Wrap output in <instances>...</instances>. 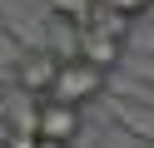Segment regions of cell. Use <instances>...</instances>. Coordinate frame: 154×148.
I'll return each mask as SVG.
<instances>
[{"mask_svg":"<svg viewBox=\"0 0 154 148\" xmlns=\"http://www.w3.org/2000/svg\"><path fill=\"white\" fill-rule=\"evenodd\" d=\"M104 94V74L94 64H85V59H60V69H55V84L45 99H60V104H90V99Z\"/></svg>","mask_w":154,"mask_h":148,"instance_id":"1","label":"cell"},{"mask_svg":"<svg viewBox=\"0 0 154 148\" xmlns=\"http://www.w3.org/2000/svg\"><path fill=\"white\" fill-rule=\"evenodd\" d=\"M109 109L119 114V123L129 128L134 138H149V143H154V109H139V104H124V99H109Z\"/></svg>","mask_w":154,"mask_h":148,"instance_id":"5","label":"cell"},{"mask_svg":"<svg viewBox=\"0 0 154 148\" xmlns=\"http://www.w3.org/2000/svg\"><path fill=\"white\" fill-rule=\"evenodd\" d=\"M94 5H104V10H119L124 20H134V15H144V10H154V0H94Z\"/></svg>","mask_w":154,"mask_h":148,"instance_id":"7","label":"cell"},{"mask_svg":"<svg viewBox=\"0 0 154 148\" xmlns=\"http://www.w3.org/2000/svg\"><path fill=\"white\" fill-rule=\"evenodd\" d=\"M65 148H70V143H65Z\"/></svg>","mask_w":154,"mask_h":148,"instance_id":"9","label":"cell"},{"mask_svg":"<svg viewBox=\"0 0 154 148\" xmlns=\"http://www.w3.org/2000/svg\"><path fill=\"white\" fill-rule=\"evenodd\" d=\"M75 59H85V64H94L100 74H109V69L124 59V39H114V35H104V30H90V25H85L80 30V54H75Z\"/></svg>","mask_w":154,"mask_h":148,"instance_id":"4","label":"cell"},{"mask_svg":"<svg viewBox=\"0 0 154 148\" xmlns=\"http://www.w3.org/2000/svg\"><path fill=\"white\" fill-rule=\"evenodd\" d=\"M80 133V109L60 104V99H35V138H55V143H75Z\"/></svg>","mask_w":154,"mask_h":148,"instance_id":"2","label":"cell"},{"mask_svg":"<svg viewBox=\"0 0 154 148\" xmlns=\"http://www.w3.org/2000/svg\"><path fill=\"white\" fill-rule=\"evenodd\" d=\"M50 10H55L60 20H70V25H85L90 10H94V0H50Z\"/></svg>","mask_w":154,"mask_h":148,"instance_id":"6","label":"cell"},{"mask_svg":"<svg viewBox=\"0 0 154 148\" xmlns=\"http://www.w3.org/2000/svg\"><path fill=\"white\" fill-rule=\"evenodd\" d=\"M55 69H60V59H55L50 49H35V54H25L20 64H15V84H20L25 94L45 99V94H50V84H55Z\"/></svg>","mask_w":154,"mask_h":148,"instance_id":"3","label":"cell"},{"mask_svg":"<svg viewBox=\"0 0 154 148\" xmlns=\"http://www.w3.org/2000/svg\"><path fill=\"white\" fill-rule=\"evenodd\" d=\"M10 148H35V133H15V138H10Z\"/></svg>","mask_w":154,"mask_h":148,"instance_id":"8","label":"cell"}]
</instances>
